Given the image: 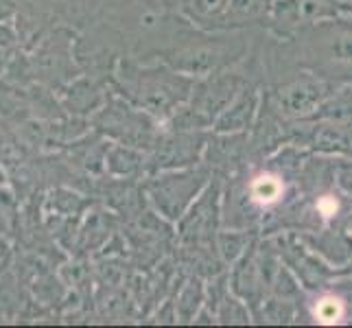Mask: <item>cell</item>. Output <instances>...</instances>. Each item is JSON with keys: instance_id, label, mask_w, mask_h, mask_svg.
<instances>
[{"instance_id": "obj_1", "label": "cell", "mask_w": 352, "mask_h": 328, "mask_svg": "<svg viewBox=\"0 0 352 328\" xmlns=\"http://www.w3.org/2000/svg\"><path fill=\"white\" fill-rule=\"evenodd\" d=\"M280 193H283V184L276 177H272V175H261L256 182H254V186H252L254 199L261 201V204L276 201L278 197H280Z\"/></svg>"}, {"instance_id": "obj_2", "label": "cell", "mask_w": 352, "mask_h": 328, "mask_svg": "<svg viewBox=\"0 0 352 328\" xmlns=\"http://www.w3.org/2000/svg\"><path fill=\"white\" fill-rule=\"evenodd\" d=\"M342 302L337 298H324L318 302V307H315V318H318L322 324H335L342 318Z\"/></svg>"}, {"instance_id": "obj_3", "label": "cell", "mask_w": 352, "mask_h": 328, "mask_svg": "<svg viewBox=\"0 0 352 328\" xmlns=\"http://www.w3.org/2000/svg\"><path fill=\"white\" fill-rule=\"evenodd\" d=\"M320 210H322L326 217L335 215V210H337V201H333V199H324V201H320Z\"/></svg>"}]
</instances>
